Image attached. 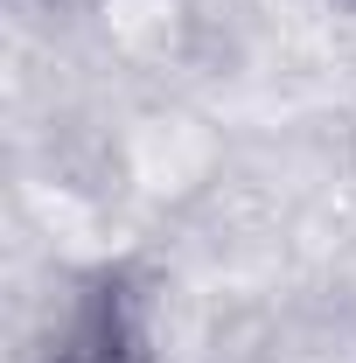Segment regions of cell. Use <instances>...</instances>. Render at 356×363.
I'll use <instances>...</instances> for the list:
<instances>
[{
    "mask_svg": "<svg viewBox=\"0 0 356 363\" xmlns=\"http://www.w3.org/2000/svg\"><path fill=\"white\" fill-rule=\"evenodd\" d=\"M49 363H147L133 286H126V279H98L84 301L70 308V328L56 335Z\"/></svg>",
    "mask_w": 356,
    "mask_h": 363,
    "instance_id": "1",
    "label": "cell"
}]
</instances>
